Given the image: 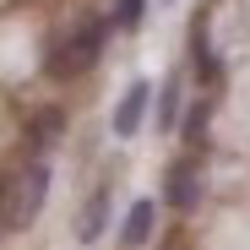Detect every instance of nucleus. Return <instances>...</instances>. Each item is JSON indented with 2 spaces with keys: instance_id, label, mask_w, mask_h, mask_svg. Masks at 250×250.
<instances>
[{
  "instance_id": "nucleus-3",
  "label": "nucleus",
  "mask_w": 250,
  "mask_h": 250,
  "mask_svg": "<svg viewBox=\"0 0 250 250\" xmlns=\"http://www.w3.org/2000/svg\"><path fill=\"white\" fill-rule=\"evenodd\" d=\"M147 104H152V87H147V82H131V87H125V98H120V109H114V136H136Z\"/></svg>"
},
{
  "instance_id": "nucleus-5",
  "label": "nucleus",
  "mask_w": 250,
  "mask_h": 250,
  "mask_svg": "<svg viewBox=\"0 0 250 250\" xmlns=\"http://www.w3.org/2000/svg\"><path fill=\"white\" fill-rule=\"evenodd\" d=\"M196 201H201V180L190 174V163H180V169L169 174V207L174 212H190Z\"/></svg>"
},
{
  "instance_id": "nucleus-7",
  "label": "nucleus",
  "mask_w": 250,
  "mask_h": 250,
  "mask_svg": "<svg viewBox=\"0 0 250 250\" xmlns=\"http://www.w3.org/2000/svg\"><path fill=\"white\" fill-rule=\"evenodd\" d=\"M174 120H180V76H169L158 93V131H174Z\"/></svg>"
},
{
  "instance_id": "nucleus-2",
  "label": "nucleus",
  "mask_w": 250,
  "mask_h": 250,
  "mask_svg": "<svg viewBox=\"0 0 250 250\" xmlns=\"http://www.w3.org/2000/svg\"><path fill=\"white\" fill-rule=\"evenodd\" d=\"M44 196H49V163H33L27 185H11V196H6V229H27L44 207Z\"/></svg>"
},
{
  "instance_id": "nucleus-6",
  "label": "nucleus",
  "mask_w": 250,
  "mask_h": 250,
  "mask_svg": "<svg viewBox=\"0 0 250 250\" xmlns=\"http://www.w3.org/2000/svg\"><path fill=\"white\" fill-rule=\"evenodd\" d=\"M152 223H158V207H152V201H136L131 218H125V245H131V250L147 245V239H152Z\"/></svg>"
},
{
  "instance_id": "nucleus-8",
  "label": "nucleus",
  "mask_w": 250,
  "mask_h": 250,
  "mask_svg": "<svg viewBox=\"0 0 250 250\" xmlns=\"http://www.w3.org/2000/svg\"><path fill=\"white\" fill-rule=\"evenodd\" d=\"M142 11H147V0H120V6H114V27H136Z\"/></svg>"
},
{
  "instance_id": "nucleus-4",
  "label": "nucleus",
  "mask_w": 250,
  "mask_h": 250,
  "mask_svg": "<svg viewBox=\"0 0 250 250\" xmlns=\"http://www.w3.org/2000/svg\"><path fill=\"white\" fill-rule=\"evenodd\" d=\"M104 223H109V185H98L87 201H82V218H76V239H82V245H93V239L104 234Z\"/></svg>"
},
{
  "instance_id": "nucleus-10",
  "label": "nucleus",
  "mask_w": 250,
  "mask_h": 250,
  "mask_svg": "<svg viewBox=\"0 0 250 250\" xmlns=\"http://www.w3.org/2000/svg\"><path fill=\"white\" fill-rule=\"evenodd\" d=\"M55 125H60V114H55V109H49V114H38V120H33V131H38L33 142H38V147H49V131H55Z\"/></svg>"
},
{
  "instance_id": "nucleus-9",
  "label": "nucleus",
  "mask_w": 250,
  "mask_h": 250,
  "mask_svg": "<svg viewBox=\"0 0 250 250\" xmlns=\"http://www.w3.org/2000/svg\"><path fill=\"white\" fill-rule=\"evenodd\" d=\"M190 49H196V71H201V82H212V76H218V65H212V44L196 33V44H190Z\"/></svg>"
},
{
  "instance_id": "nucleus-1",
  "label": "nucleus",
  "mask_w": 250,
  "mask_h": 250,
  "mask_svg": "<svg viewBox=\"0 0 250 250\" xmlns=\"http://www.w3.org/2000/svg\"><path fill=\"white\" fill-rule=\"evenodd\" d=\"M104 33L109 22H82L71 38H60V55H49V71L55 76H82L98 65V49H104Z\"/></svg>"
}]
</instances>
